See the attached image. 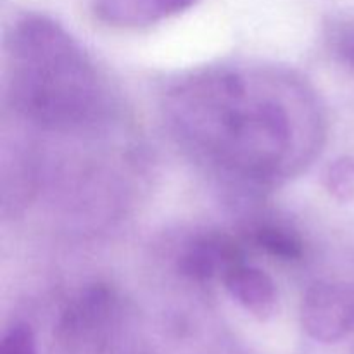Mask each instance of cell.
<instances>
[{"label": "cell", "mask_w": 354, "mask_h": 354, "mask_svg": "<svg viewBox=\"0 0 354 354\" xmlns=\"http://www.w3.org/2000/svg\"><path fill=\"white\" fill-rule=\"evenodd\" d=\"M324 180L325 187L335 199L342 203L354 201V158L344 156L332 162Z\"/></svg>", "instance_id": "obj_7"}, {"label": "cell", "mask_w": 354, "mask_h": 354, "mask_svg": "<svg viewBox=\"0 0 354 354\" xmlns=\"http://www.w3.org/2000/svg\"><path fill=\"white\" fill-rule=\"evenodd\" d=\"M196 3L197 0H95V12L113 24L138 26L183 12Z\"/></svg>", "instance_id": "obj_5"}, {"label": "cell", "mask_w": 354, "mask_h": 354, "mask_svg": "<svg viewBox=\"0 0 354 354\" xmlns=\"http://www.w3.org/2000/svg\"><path fill=\"white\" fill-rule=\"evenodd\" d=\"M223 282L230 296L259 320H268L277 310V287L263 270L239 263L228 270Z\"/></svg>", "instance_id": "obj_3"}, {"label": "cell", "mask_w": 354, "mask_h": 354, "mask_svg": "<svg viewBox=\"0 0 354 354\" xmlns=\"http://www.w3.org/2000/svg\"><path fill=\"white\" fill-rule=\"evenodd\" d=\"M342 52H344L346 59L354 64V33L342 41Z\"/></svg>", "instance_id": "obj_9"}, {"label": "cell", "mask_w": 354, "mask_h": 354, "mask_svg": "<svg viewBox=\"0 0 354 354\" xmlns=\"http://www.w3.org/2000/svg\"><path fill=\"white\" fill-rule=\"evenodd\" d=\"M301 322L315 341H341L354 330V289L335 283L311 287L301 306Z\"/></svg>", "instance_id": "obj_2"}, {"label": "cell", "mask_w": 354, "mask_h": 354, "mask_svg": "<svg viewBox=\"0 0 354 354\" xmlns=\"http://www.w3.org/2000/svg\"><path fill=\"white\" fill-rule=\"evenodd\" d=\"M0 354H37V341L30 325L16 324L10 327L2 339Z\"/></svg>", "instance_id": "obj_8"}, {"label": "cell", "mask_w": 354, "mask_h": 354, "mask_svg": "<svg viewBox=\"0 0 354 354\" xmlns=\"http://www.w3.org/2000/svg\"><path fill=\"white\" fill-rule=\"evenodd\" d=\"M14 44L21 57L19 97L28 113L52 124L78 123L93 104V82L85 59L54 21L26 17Z\"/></svg>", "instance_id": "obj_1"}, {"label": "cell", "mask_w": 354, "mask_h": 354, "mask_svg": "<svg viewBox=\"0 0 354 354\" xmlns=\"http://www.w3.org/2000/svg\"><path fill=\"white\" fill-rule=\"evenodd\" d=\"M259 248L268 251L275 258L297 259L303 256V242L296 234L282 227H263L256 235Z\"/></svg>", "instance_id": "obj_6"}, {"label": "cell", "mask_w": 354, "mask_h": 354, "mask_svg": "<svg viewBox=\"0 0 354 354\" xmlns=\"http://www.w3.org/2000/svg\"><path fill=\"white\" fill-rule=\"evenodd\" d=\"M241 263L237 248L227 239L211 237L197 241L180 258V272L194 280H209Z\"/></svg>", "instance_id": "obj_4"}]
</instances>
